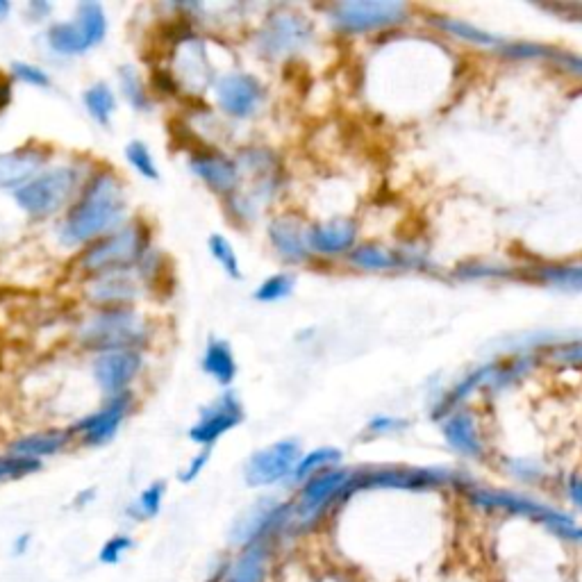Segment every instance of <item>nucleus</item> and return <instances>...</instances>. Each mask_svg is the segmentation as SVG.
<instances>
[{
  "mask_svg": "<svg viewBox=\"0 0 582 582\" xmlns=\"http://www.w3.org/2000/svg\"><path fill=\"white\" fill-rule=\"evenodd\" d=\"M126 207V191L121 180L112 171L96 173L85 182L78 201L71 205L60 228V237L66 246L94 244L119 230V223L126 219Z\"/></svg>",
  "mask_w": 582,
  "mask_h": 582,
  "instance_id": "1",
  "label": "nucleus"
},
{
  "mask_svg": "<svg viewBox=\"0 0 582 582\" xmlns=\"http://www.w3.org/2000/svg\"><path fill=\"white\" fill-rule=\"evenodd\" d=\"M80 342L98 353L137 351L148 342V323L132 307H103L82 323Z\"/></svg>",
  "mask_w": 582,
  "mask_h": 582,
  "instance_id": "2",
  "label": "nucleus"
},
{
  "mask_svg": "<svg viewBox=\"0 0 582 582\" xmlns=\"http://www.w3.org/2000/svg\"><path fill=\"white\" fill-rule=\"evenodd\" d=\"M82 173L78 166L62 164L44 169L26 187L14 191V201L32 219H46L64 210L78 191H82Z\"/></svg>",
  "mask_w": 582,
  "mask_h": 582,
  "instance_id": "3",
  "label": "nucleus"
},
{
  "mask_svg": "<svg viewBox=\"0 0 582 582\" xmlns=\"http://www.w3.org/2000/svg\"><path fill=\"white\" fill-rule=\"evenodd\" d=\"M148 255V230L144 223H128L91 244L80 257V269L87 276H101L107 271L132 269Z\"/></svg>",
  "mask_w": 582,
  "mask_h": 582,
  "instance_id": "4",
  "label": "nucleus"
},
{
  "mask_svg": "<svg viewBox=\"0 0 582 582\" xmlns=\"http://www.w3.org/2000/svg\"><path fill=\"white\" fill-rule=\"evenodd\" d=\"M107 35V16L101 3H80L76 19L55 23L48 30L46 41L53 53L64 57H78L89 53L91 48L103 44Z\"/></svg>",
  "mask_w": 582,
  "mask_h": 582,
  "instance_id": "5",
  "label": "nucleus"
},
{
  "mask_svg": "<svg viewBox=\"0 0 582 582\" xmlns=\"http://www.w3.org/2000/svg\"><path fill=\"white\" fill-rule=\"evenodd\" d=\"M312 35V23L307 21V16L285 10L271 14L264 21L257 35V46L271 60H285V57L303 53L310 46Z\"/></svg>",
  "mask_w": 582,
  "mask_h": 582,
  "instance_id": "6",
  "label": "nucleus"
},
{
  "mask_svg": "<svg viewBox=\"0 0 582 582\" xmlns=\"http://www.w3.org/2000/svg\"><path fill=\"white\" fill-rule=\"evenodd\" d=\"M355 471L332 467L317 473L305 482L296 505V517L301 523L317 521L332 503L344 501L353 494Z\"/></svg>",
  "mask_w": 582,
  "mask_h": 582,
  "instance_id": "7",
  "label": "nucleus"
},
{
  "mask_svg": "<svg viewBox=\"0 0 582 582\" xmlns=\"http://www.w3.org/2000/svg\"><path fill=\"white\" fill-rule=\"evenodd\" d=\"M405 5L401 3H373V0H351L332 7L330 19L337 30L346 35H364V32L382 30L401 23Z\"/></svg>",
  "mask_w": 582,
  "mask_h": 582,
  "instance_id": "8",
  "label": "nucleus"
},
{
  "mask_svg": "<svg viewBox=\"0 0 582 582\" xmlns=\"http://www.w3.org/2000/svg\"><path fill=\"white\" fill-rule=\"evenodd\" d=\"M301 444L296 439H280V442L262 448L251 455L246 464L244 478L251 487H269L289 478L301 460Z\"/></svg>",
  "mask_w": 582,
  "mask_h": 582,
  "instance_id": "9",
  "label": "nucleus"
},
{
  "mask_svg": "<svg viewBox=\"0 0 582 582\" xmlns=\"http://www.w3.org/2000/svg\"><path fill=\"white\" fill-rule=\"evenodd\" d=\"M264 96V85L251 73H226L214 85L216 105L232 119H251L260 112Z\"/></svg>",
  "mask_w": 582,
  "mask_h": 582,
  "instance_id": "10",
  "label": "nucleus"
},
{
  "mask_svg": "<svg viewBox=\"0 0 582 582\" xmlns=\"http://www.w3.org/2000/svg\"><path fill=\"white\" fill-rule=\"evenodd\" d=\"M244 421V407L237 394L226 392L203 407L201 417L189 428V439L203 448H212L226 432L235 430Z\"/></svg>",
  "mask_w": 582,
  "mask_h": 582,
  "instance_id": "11",
  "label": "nucleus"
},
{
  "mask_svg": "<svg viewBox=\"0 0 582 582\" xmlns=\"http://www.w3.org/2000/svg\"><path fill=\"white\" fill-rule=\"evenodd\" d=\"M141 364L144 360H141L139 351L101 353L94 362V378L107 396H123L128 394L132 380L139 376Z\"/></svg>",
  "mask_w": 582,
  "mask_h": 582,
  "instance_id": "12",
  "label": "nucleus"
},
{
  "mask_svg": "<svg viewBox=\"0 0 582 582\" xmlns=\"http://www.w3.org/2000/svg\"><path fill=\"white\" fill-rule=\"evenodd\" d=\"M189 171L194 173L198 180H203L207 187L216 194L232 196L241 182V169L239 162L230 160L228 155L203 151L194 153L189 157Z\"/></svg>",
  "mask_w": 582,
  "mask_h": 582,
  "instance_id": "13",
  "label": "nucleus"
},
{
  "mask_svg": "<svg viewBox=\"0 0 582 582\" xmlns=\"http://www.w3.org/2000/svg\"><path fill=\"white\" fill-rule=\"evenodd\" d=\"M48 162V151L39 146L14 148L10 153H0V191H19L30 180H35Z\"/></svg>",
  "mask_w": 582,
  "mask_h": 582,
  "instance_id": "14",
  "label": "nucleus"
},
{
  "mask_svg": "<svg viewBox=\"0 0 582 582\" xmlns=\"http://www.w3.org/2000/svg\"><path fill=\"white\" fill-rule=\"evenodd\" d=\"M139 278V273L132 269L107 271L91 278L87 294L101 307H130V303L139 298Z\"/></svg>",
  "mask_w": 582,
  "mask_h": 582,
  "instance_id": "15",
  "label": "nucleus"
},
{
  "mask_svg": "<svg viewBox=\"0 0 582 582\" xmlns=\"http://www.w3.org/2000/svg\"><path fill=\"white\" fill-rule=\"evenodd\" d=\"M130 394L110 398V403L101 410H96L94 414H89L82 421H78L73 426V432H78L85 439V444L89 446H103L107 442H112V437L116 435V430L121 428L123 419L130 410Z\"/></svg>",
  "mask_w": 582,
  "mask_h": 582,
  "instance_id": "16",
  "label": "nucleus"
},
{
  "mask_svg": "<svg viewBox=\"0 0 582 582\" xmlns=\"http://www.w3.org/2000/svg\"><path fill=\"white\" fill-rule=\"evenodd\" d=\"M357 226L348 219H332L326 223H314L307 228V246L310 253L335 257L351 253L355 248Z\"/></svg>",
  "mask_w": 582,
  "mask_h": 582,
  "instance_id": "17",
  "label": "nucleus"
},
{
  "mask_svg": "<svg viewBox=\"0 0 582 582\" xmlns=\"http://www.w3.org/2000/svg\"><path fill=\"white\" fill-rule=\"evenodd\" d=\"M269 241L282 260L287 262H305L310 257L307 246V228L296 216H278L269 223Z\"/></svg>",
  "mask_w": 582,
  "mask_h": 582,
  "instance_id": "18",
  "label": "nucleus"
},
{
  "mask_svg": "<svg viewBox=\"0 0 582 582\" xmlns=\"http://www.w3.org/2000/svg\"><path fill=\"white\" fill-rule=\"evenodd\" d=\"M71 432L69 430H46V432H35V435L19 437L10 446V455L19 457V460L28 462H39L41 457H51L55 453H60L62 448L69 444Z\"/></svg>",
  "mask_w": 582,
  "mask_h": 582,
  "instance_id": "19",
  "label": "nucleus"
},
{
  "mask_svg": "<svg viewBox=\"0 0 582 582\" xmlns=\"http://www.w3.org/2000/svg\"><path fill=\"white\" fill-rule=\"evenodd\" d=\"M176 76L182 82H187L191 91H203L207 85H210L212 73H210V66H207L203 41L189 39L185 46L178 48Z\"/></svg>",
  "mask_w": 582,
  "mask_h": 582,
  "instance_id": "20",
  "label": "nucleus"
},
{
  "mask_svg": "<svg viewBox=\"0 0 582 582\" xmlns=\"http://www.w3.org/2000/svg\"><path fill=\"white\" fill-rule=\"evenodd\" d=\"M203 371L221 387H230L237 376V360L226 339L212 337L203 351Z\"/></svg>",
  "mask_w": 582,
  "mask_h": 582,
  "instance_id": "21",
  "label": "nucleus"
},
{
  "mask_svg": "<svg viewBox=\"0 0 582 582\" xmlns=\"http://www.w3.org/2000/svg\"><path fill=\"white\" fill-rule=\"evenodd\" d=\"M444 435L448 439V444L453 446V451H457L464 457H476L480 460L482 453H485V446H482V439L478 435L476 426L469 417H462V414H453L448 423L444 426Z\"/></svg>",
  "mask_w": 582,
  "mask_h": 582,
  "instance_id": "22",
  "label": "nucleus"
},
{
  "mask_svg": "<svg viewBox=\"0 0 582 582\" xmlns=\"http://www.w3.org/2000/svg\"><path fill=\"white\" fill-rule=\"evenodd\" d=\"M348 262L362 271H392L403 266V257L376 244H364L348 253Z\"/></svg>",
  "mask_w": 582,
  "mask_h": 582,
  "instance_id": "23",
  "label": "nucleus"
},
{
  "mask_svg": "<svg viewBox=\"0 0 582 582\" xmlns=\"http://www.w3.org/2000/svg\"><path fill=\"white\" fill-rule=\"evenodd\" d=\"M82 103H85L89 116L98 123V126L103 128L112 126V116L116 112V96L110 85H105V82L91 85L89 89H85V94H82Z\"/></svg>",
  "mask_w": 582,
  "mask_h": 582,
  "instance_id": "24",
  "label": "nucleus"
},
{
  "mask_svg": "<svg viewBox=\"0 0 582 582\" xmlns=\"http://www.w3.org/2000/svg\"><path fill=\"white\" fill-rule=\"evenodd\" d=\"M342 460V453L337 451V448H330V446H323L317 448V451H310L307 455H303L301 460H298L294 473H291V480L294 482H307L312 476H317V473L332 469L335 464Z\"/></svg>",
  "mask_w": 582,
  "mask_h": 582,
  "instance_id": "25",
  "label": "nucleus"
},
{
  "mask_svg": "<svg viewBox=\"0 0 582 582\" xmlns=\"http://www.w3.org/2000/svg\"><path fill=\"white\" fill-rule=\"evenodd\" d=\"M119 82H121V91H123V96H126V101L135 107L137 112L151 110V96H148L144 82H141L139 73L132 69V66H121Z\"/></svg>",
  "mask_w": 582,
  "mask_h": 582,
  "instance_id": "26",
  "label": "nucleus"
},
{
  "mask_svg": "<svg viewBox=\"0 0 582 582\" xmlns=\"http://www.w3.org/2000/svg\"><path fill=\"white\" fill-rule=\"evenodd\" d=\"M264 576V551L262 546L246 548L230 573V582H262Z\"/></svg>",
  "mask_w": 582,
  "mask_h": 582,
  "instance_id": "27",
  "label": "nucleus"
},
{
  "mask_svg": "<svg viewBox=\"0 0 582 582\" xmlns=\"http://www.w3.org/2000/svg\"><path fill=\"white\" fill-rule=\"evenodd\" d=\"M296 287V278L291 273H276V276L266 278L262 285H257L253 298L260 303H278L291 296Z\"/></svg>",
  "mask_w": 582,
  "mask_h": 582,
  "instance_id": "28",
  "label": "nucleus"
},
{
  "mask_svg": "<svg viewBox=\"0 0 582 582\" xmlns=\"http://www.w3.org/2000/svg\"><path fill=\"white\" fill-rule=\"evenodd\" d=\"M207 248H210V253H212V257L216 260V264L221 266L223 273H226L228 278L241 280L239 257L235 253V246H232L226 237H223V235H212L210 241H207Z\"/></svg>",
  "mask_w": 582,
  "mask_h": 582,
  "instance_id": "29",
  "label": "nucleus"
},
{
  "mask_svg": "<svg viewBox=\"0 0 582 582\" xmlns=\"http://www.w3.org/2000/svg\"><path fill=\"white\" fill-rule=\"evenodd\" d=\"M126 160L141 178L153 180V182L160 180V169H157L155 157L151 151H148V146L144 144V141H130V144L126 146Z\"/></svg>",
  "mask_w": 582,
  "mask_h": 582,
  "instance_id": "30",
  "label": "nucleus"
},
{
  "mask_svg": "<svg viewBox=\"0 0 582 582\" xmlns=\"http://www.w3.org/2000/svg\"><path fill=\"white\" fill-rule=\"evenodd\" d=\"M12 76L16 80H21L23 85L37 87V89H51V85H53L51 76H48L44 69H39V66L28 64V62L12 64Z\"/></svg>",
  "mask_w": 582,
  "mask_h": 582,
  "instance_id": "31",
  "label": "nucleus"
},
{
  "mask_svg": "<svg viewBox=\"0 0 582 582\" xmlns=\"http://www.w3.org/2000/svg\"><path fill=\"white\" fill-rule=\"evenodd\" d=\"M162 498H164V482H153L151 487H146L137 501V510L141 517H146V519L155 517L162 507Z\"/></svg>",
  "mask_w": 582,
  "mask_h": 582,
  "instance_id": "32",
  "label": "nucleus"
},
{
  "mask_svg": "<svg viewBox=\"0 0 582 582\" xmlns=\"http://www.w3.org/2000/svg\"><path fill=\"white\" fill-rule=\"evenodd\" d=\"M37 469H39V462H28V460H19V457L7 455L0 460V480L26 476V473L37 471Z\"/></svg>",
  "mask_w": 582,
  "mask_h": 582,
  "instance_id": "33",
  "label": "nucleus"
},
{
  "mask_svg": "<svg viewBox=\"0 0 582 582\" xmlns=\"http://www.w3.org/2000/svg\"><path fill=\"white\" fill-rule=\"evenodd\" d=\"M132 546V539L126 537V535H121V537H112L110 542H107L103 546V551H101V562L105 564H116L121 560L123 555H126L128 548Z\"/></svg>",
  "mask_w": 582,
  "mask_h": 582,
  "instance_id": "34",
  "label": "nucleus"
},
{
  "mask_svg": "<svg viewBox=\"0 0 582 582\" xmlns=\"http://www.w3.org/2000/svg\"><path fill=\"white\" fill-rule=\"evenodd\" d=\"M210 451H212V448H203V451L189 462V467L180 473L182 482H191V480H196L198 476H201V471L205 469V464L210 462Z\"/></svg>",
  "mask_w": 582,
  "mask_h": 582,
  "instance_id": "35",
  "label": "nucleus"
},
{
  "mask_svg": "<svg viewBox=\"0 0 582 582\" xmlns=\"http://www.w3.org/2000/svg\"><path fill=\"white\" fill-rule=\"evenodd\" d=\"M564 494H567L569 503L576 507V510L582 512V476L580 473L567 478V482H564Z\"/></svg>",
  "mask_w": 582,
  "mask_h": 582,
  "instance_id": "36",
  "label": "nucleus"
},
{
  "mask_svg": "<svg viewBox=\"0 0 582 582\" xmlns=\"http://www.w3.org/2000/svg\"><path fill=\"white\" fill-rule=\"evenodd\" d=\"M403 428V421H398L394 417H376L369 423V432L373 435H389V432H396Z\"/></svg>",
  "mask_w": 582,
  "mask_h": 582,
  "instance_id": "37",
  "label": "nucleus"
},
{
  "mask_svg": "<svg viewBox=\"0 0 582 582\" xmlns=\"http://www.w3.org/2000/svg\"><path fill=\"white\" fill-rule=\"evenodd\" d=\"M12 12V3H7V0H0V21L7 19V14Z\"/></svg>",
  "mask_w": 582,
  "mask_h": 582,
  "instance_id": "38",
  "label": "nucleus"
}]
</instances>
